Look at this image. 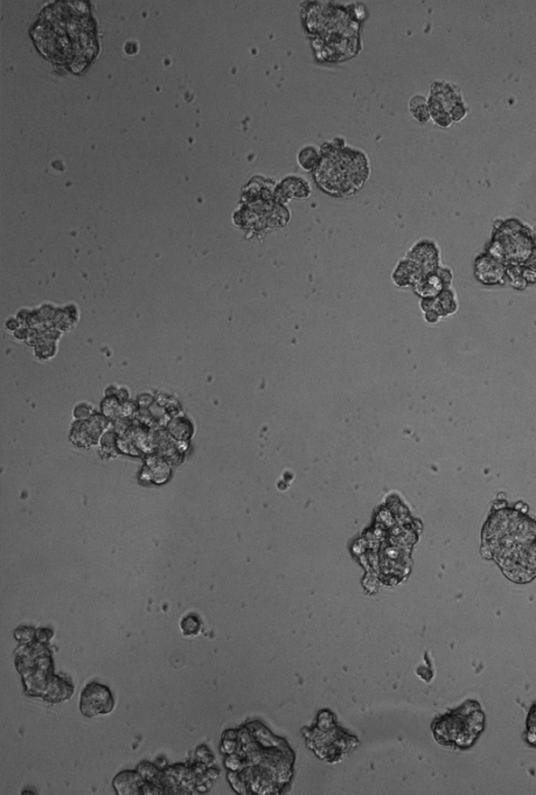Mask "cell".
<instances>
[{"mask_svg": "<svg viewBox=\"0 0 536 795\" xmlns=\"http://www.w3.org/2000/svg\"><path fill=\"white\" fill-rule=\"evenodd\" d=\"M34 39L46 57L74 73L86 68L96 54L94 20L83 4L48 6L34 27Z\"/></svg>", "mask_w": 536, "mask_h": 795, "instance_id": "6da1fadb", "label": "cell"}, {"mask_svg": "<svg viewBox=\"0 0 536 795\" xmlns=\"http://www.w3.org/2000/svg\"><path fill=\"white\" fill-rule=\"evenodd\" d=\"M483 553L515 583L536 576V521L517 508L493 512L483 529Z\"/></svg>", "mask_w": 536, "mask_h": 795, "instance_id": "7a4b0ae2", "label": "cell"}, {"mask_svg": "<svg viewBox=\"0 0 536 795\" xmlns=\"http://www.w3.org/2000/svg\"><path fill=\"white\" fill-rule=\"evenodd\" d=\"M484 729L485 715L475 700L466 701L433 723L438 743L459 749H469L475 745Z\"/></svg>", "mask_w": 536, "mask_h": 795, "instance_id": "3957f363", "label": "cell"}, {"mask_svg": "<svg viewBox=\"0 0 536 795\" xmlns=\"http://www.w3.org/2000/svg\"><path fill=\"white\" fill-rule=\"evenodd\" d=\"M366 160L357 151H334L327 155L317 170L318 183L332 194L349 195L365 183Z\"/></svg>", "mask_w": 536, "mask_h": 795, "instance_id": "277c9868", "label": "cell"}, {"mask_svg": "<svg viewBox=\"0 0 536 795\" xmlns=\"http://www.w3.org/2000/svg\"><path fill=\"white\" fill-rule=\"evenodd\" d=\"M115 701L109 688L97 682H90L83 689L80 699L81 713L87 718L107 715L113 710Z\"/></svg>", "mask_w": 536, "mask_h": 795, "instance_id": "5b68a950", "label": "cell"}, {"mask_svg": "<svg viewBox=\"0 0 536 795\" xmlns=\"http://www.w3.org/2000/svg\"><path fill=\"white\" fill-rule=\"evenodd\" d=\"M526 741L532 748H536V703L529 710L527 719Z\"/></svg>", "mask_w": 536, "mask_h": 795, "instance_id": "8992f818", "label": "cell"}]
</instances>
